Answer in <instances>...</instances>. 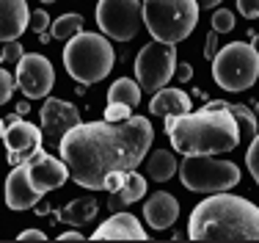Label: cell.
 <instances>
[{"label":"cell","mask_w":259,"mask_h":243,"mask_svg":"<svg viewBox=\"0 0 259 243\" xmlns=\"http://www.w3.org/2000/svg\"><path fill=\"white\" fill-rule=\"evenodd\" d=\"M152 141L155 127L146 116H130L124 122H80L61 138L58 152L80 188L105 191L108 174L133 171L144 163Z\"/></svg>","instance_id":"obj_1"},{"label":"cell","mask_w":259,"mask_h":243,"mask_svg":"<svg viewBox=\"0 0 259 243\" xmlns=\"http://www.w3.org/2000/svg\"><path fill=\"white\" fill-rule=\"evenodd\" d=\"M165 135L180 155H224L240 147V124L229 102L212 99L196 114L165 116Z\"/></svg>","instance_id":"obj_2"},{"label":"cell","mask_w":259,"mask_h":243,"mask_svg":"<svg viewBox=\"0 0 259 243\" xmlns=\"http://www.w3.org/2000/svg\"><path fill=\"white\" fill-rule=\"evenodd\" d=\"M188 238L193 240H259V207L229 191L209 194L188 219Z\"/></svg>","instance_id":"obj_3"},{"label":"cell","mask_w":259,"mask_h":243,"mask_svg":"<svg viewBox=\"0 0 259 243\" xmlns=\"http://www.w3.org/2000/svg\"><path fill=\"white\" fill-rule=\"evenodd\" d=\"M116 64V53L113 45L108 42V36L102 33H89V30H80L75 33L64 47V66L77 83L83 86H94L105 80L113 72Z\"/></svg>","instance_id":"obj_4"},{"label":"cell","mask_w":259,"mask_h":243,"mask_svg":"<svg viewBox=\"0 0 259 243\" xmlns=\"http://www.w3.org/2000/svg\"><path fill=\"white\" fill-rule=\"evenodd\" d=\"M199 0H144V25L152 39L180 45L199 25Z\"/></svg>","instance_id":"obj_5"},{"label":"cell","mask_w":259,"mask_h":243,"mask_svg":"<svg viewBox=\"0 0 259 243\" xmlns=\"http://www.w3.org/2000/svg\"><path fill=\"white\" fill-rule=\"evenodd\" d=\"M259 78V50L245 42L221 47L212 58V80L224 91H248Z\"/></svg>","instance_id":"obj_6"},{"label":"cell","mask_w":259,"mask_h":243,"mask_svg":"<svg viewBox=\"0 0 259 243\" xmlns=\"http://www.w3.org/2000/svg\"><path fill=\"white\" fill-rule=\"evenodd\" d=\"M240 166L232 160H218L212 155H185L180 166V180L193 194H218L240 183Z\"/></svg>","instance_id":"obj_7"},{"label":"cell","mask_w":259,"mask_h":243,"mask_svg":"<svg viewBox=\"0 0 259 243\" xmlns=\"http://www.w3.org/2000/svg\"><path fill=\"white\" fill-rule=\"evenodd\" d=\"M144 25V0H97V28L113 42H130Z\"/></svg>","instance_id":"obj_8"},{"label":"cell","mask_w":259,"mask_h":243,"mask_svg":"<svg viewBox=\"0 0 259 243\" xmlns=\"http://www.w3.org/2000/svg\"><path fill=\"white\" fill-rule=\"evenodd\" d=\"M177 47L168 42H149L135 55V78L144 91H157L171 83L177 75Z\"/></svg>","instance_id":"obj_9"},{"label":"cell","mask_w":259,"mask_h":243,"mask_svg":"<svg viewBox=\"0 0 259 243\" xmlns=\"http://www.w3.org/2000/svg\"><path fill=\"white\" fill-rule=\"evenodd\" d=\"M17 86L28 99H41L53 91L55 70L53 64L39 53H25L17 61Z\"/></svg>","instance_id":"obj_10"},{"label":"cell","mask_w":259,"mask_h":243,"mask_svg":"<svg viewBox=\"0 0 259 243\" xmlns=\"http://www.w3.org/2000/svg\"><path fill=\"white\" fill-rule=\"evenodd\" d=\"M6 149H9V163L11 166H20L28 163L36 152L41 149V141H45V133H41L36 124H30L20 116H11V124L6 127Z\"/></svg>","instance_id":"obj_11"},{"label":"cell","mask_w":259,"mask_h":243,"mask_svg":"<svg viewBox=\"0 0 259 243\" xmlns=\"http://www.w3.org/2000/svg\"><path fill=\"white\" fill-rule=\"evenodd\" d=\"M80 122H83L80 119V111L72 102H66V99H53L50 97L41 105V133H45L47 144L58 147L61 138H64L72 127H77Z\"/></svg>","instance_id":"obj_12"},{"label":"cell","mask_w":259,"mask_h":243,"mask_svg":"<svg viewBox=\"0 0 259 243\" xmlns=\"http://www.w3.org/2000/svg\"><path fill=\"white\" fill-rule=\"evenodd\" d=\"M25 169H28L30 183H33L41 194H50V191H55V188H64V183L72 177L66 160L64 158L61 160L53 158L50 152H45V149H39V152L28 160Z\"/></svg>","instance_id":"obj_13"},{"label":"cell","mask_w":259,"mask_h":243,"mask_svg":"<svg viewBox=\"0 0 259 243\" xmlns=\"http://www.w3.org/2000/svg\"><path fill=\"white\" fill-rule=\"evenodd\" d=\"M41 191L30 183L25 163L11 166L9 177H6V204L11 210H33L41 202Z\"/></svg>","instance_id":"obj_14"},{"label":"cell","mask_w":259,"mask_h":243,"mask_svg":"<svg viewBox=\"0 0 259 243\" xmlns=\"http://www.w3.org/2000/svg\"><path fill=\"white\" fill-rule=\"evenodd\" d=\"M94 240H146V229L135 216L116 210L108 221L94 229Z\"/></svg>","instance_id":"obj_15"},{"label":"cell","mask_w":259,"mask_h":243,"mask_svg":"<svg viewBox=\"0 0 259 243\" xmlns=\"http://www.w3.org/2000/svg\"><path fill=\"white\" fill-rule=\"evenodd\" d=\"M30 28V9L25 0H0V42L20 39Z\"/></svg>","instance_id":"obj_16"},{"label":"cell","mask_w":259,"mask_h":243,"mask_svg":"<svg viewBox=\"0 0 259 243\" xmlns=\"http://www.w3.org/2000/svg\"><path fill=\"white\" fill-rule=\"evenodd\" d=\"M144 219L152 229H168L174 227L177 219H180V202H177L174 194H165V191H157V194L149 196V202L144 204Z\"/></svg>","instance_id":"obj_17"},{"label":"cell","mask_w":259,"mask_h":243,"mask_svg":"<svg viewBox=\"0 0 259 243\" xmlns=\"http://www.w3.org/2000/svg\"><path fill=\"white\" fill-rule=\"evenodd\" d=\"M193 108V99H190L188 91L182 89H157L155 97L149 102V114L152 116H177V114H188Z\"/></svg>","instance_id":"obj_18"},{"label":"cell","mask_w":259,"mask_h":243,"mask_svg":"<svg viewBox=\"0 0 259 243\" xmlns=\"http://www.w3.org/2000/svg\"><path fill=\"white\" fill-rule=\"evenodd\" d=\"M97 213H100V202L94 196H85V199H72L66 207H61L58 213V221L61 224H69V227H83V224L94 221Z\"/></svg>","instance_id":"obj_19"},{"label":"cell","mask_w":259,"mask_h":243,"mask_svg":"<svg viewBox=\"0 0 259 243\" xmlns=\"http://www.w3.org/2000/svg\"><path fill=\"white\" fill-rule=\"evenodd\" d=\"M141 83L138 80H130V78H119L108 91V102H124L130 108H138L141 105Z\"/></svg>","instance_id":"obj_20"},{"label":"cell","mask_w":259,"mask_h":243,"mask_svg":"<svg viewBox=\"0 0 259 243\" xmlns=\"http://www.w3.org/2000/svg\"><path fill=\"white\" fill-rule=\"evenodd\" d=\"M146 160H149V180H155V183H165L177 174V158L168 149H157Z\"/></svg>","instance_id":"obj_21"},{"label":"cell","mask_w":259,"mask_h":243,"mask_svg":"<svg viewBox=\"0 0 259 243\" xmlns=\"http://www.w3.org/2000/svg\"><path fill=\"white\" fill-rule=\"evenodd\" d=\"M144 196H146V177H141L135 169L127 171L124 185L116 191V199H119L121 204H133V202H138V199H144Z\"/></svg>","instance_id":"obj_22"},{"label":"cell","mask_w":259,"mask_h":243,"mask_svg":"<svg viewBox=\"0 0 259 243\" xmlns=\"http://www.w3.org/2000/svg\"><path fill=\"white\" fill-rule=\"evenodd\" d=\"M83 14H75V11H69V14H61L58 20H53L50 25V33L53 39H61V42H69L75 33L83 30Z\"/></svg>","instance_id":"obj_23"},{"label":"cell","mask_w":259,"mask_h":243,"mask_svg":"<svg viewBox=\"0 0 259 243\" xmlns=\"http://www.w3.org/2000/svg\"><path fill=\"white\" fill-rule=\"evenodd\" d=\"M229 111H232V116L240 124V138L243 141L254 138V135L259 133V116L248 108V105H229Z\"/></svg>","instance_id":"obj_24"},{"label":"cell","mask_w":259,"mask_h":243,"mask_svg":"<svg viewBox=\"0 0 259 243\" xmlns=\"http://www.w3.org/2000/svg\"><path fill=\"white\" fill-rule=\"evenodd\" d=\"M209 25H212V30H218V33H229V30L234 28V14L229 9H218L212 14V22Z\"/></svg>","instance_id":"obj_25"},{"label":"cell","mask_w":259,"mask_h":243,"mask_svg":"<svg viewBox=\"0 0 259 243\" xmlns=\"http://www.w3.org/2000/svg\"><path fill=\"white\" fill-rule=\"evenodd\" d=\"M245 163H248L251 177H254L256 185H259V133L251 138V147H248V152H245Z\"/></svg>","instance_id":"obj_26"},{"label":"cell","mask_w":259,"mask_h":243,"mask_svg":"<svg viewBox=\"0 0 259 243\" xmlns=\"http://www.w3.org/2000/svg\"><path fill=\"white\" fill-rule=\"evenodd\" d=\"M133 116V108L124 102H108V108H105V119L108 122H124Z\"/></svg>","instance_id":"obj_27"},{"label":"cell","mask_w":259,"mask_h":243,"mask_svg":"<svg viewBox=\"0 0 259 243\" xmlns=\"http://www.w3.org/2000/svg\"><path fill=\"white\" fill-rule=\"evenodd\" d=\"M14 83H17L14 75L0 66V105H6L11 99V94H14Z\"/></svg>","instance_id":"obj_28"},{"label":"cell","mask_w":259,"mask_h":243,"mask_svg":"<svg viewBox=\"0 0 259 243\" xmlns=\"http://www.w3.org/2000/svg\"><path fill=\"white\" fill-rule=\"evenodd\" d=\"M25 55V50H22V45L17 39H11V42H6V47H3V53H0V64H17V61Z\"/></svg>","instance_id":"obj_29"},{"label":"cell","mask_w":259,"mask_h":243,"mask_svg":"<svg viewBox=\"0 0 259 243\" xmlns=\"http://www.w3.org/2000/svg\"><path fill=\"white\" fill-rule=\"evenodd\" d=\"M50 14H47L45 9H36L33 14H30V30H33L36 36L39 33H47V30H50Z\"/></svg>","instance_id":"obj_30"},{"label":"cell","mask_w":259,"mask_h":243,"mask_svg":"<svg viewBox=\"0 0 259 243\" xmlns=\"http://www.w3.org/2000/svg\"><path fill=\"white\" fill-rule=\"evenodd\" d=\"M237 11L245 20H256L259 17V0H237Z\"/></svg>","instance_id":"obj_31"},{"label":"cell","mask_w":259,"mask_h":243,"mask_svg":"<svg viewBox=\"0 0 259 243\" xmlns=\"http://www.w3.org/2000/svg\"><path fill=\"white\" fill-rule=\"evenodd\" d=\"M124 177H127V171H113V174H108V180H105V191L116 194V191L124 185Z\"/></svg>","instance_id":"obj_32"},{"label":"cell","mask_w":259,"mask_h":243,"mask_svg":"<svg viewBox=\"0 0 259 243\" xmlns=\"http://www.w3.org/2000/svg\"><path fill=\"white\" fill-rule=\"evenodd\" d=\"M218 50H221V47H218V30H209V33H207V42H204V58L212 61Z\"/></svg>","instance_id":"obj_33"},{"label":"cell","mask_w":259,"mask_h":243,"mask_svg":"<svg viewBox=\"0 0 259 243\" xmlns=\"http://www.w3.org/2000/svg\"><path fill=\"white\" fill-rule=\"evenodd\" d=\"M20 240H47V235L41 232V229H25V232L17 235Z\"/></svg>","instance_id":"obj_34"},{"label":"cell","mask_w":259,"mask_h":243,"mask_svg":"<svg viewBox=\"0 0 259 243\" xmlns=\"http://www.w3.org/2000/svg\"><path fill=\"white\" fill-rule=\"evenodd\" d=\"M177 80H190L193 78V66L190 64H177V75H174Z\"/></svg>","instance_id":"obj_35"},{"label":"cell","mask_w":259,"mask_h":243,"mask_svg":"<svg viewBox=\"0 0 259 243\" xmlns=\"http://www.w3.org/2000/svg\"><path fill=\"white\" fill-rule=\"evenodd\" d=\"M58 240H83V232H75V229L72 232H61Z\"/></svg>","instance_id":"obj_36"},{"label":"cell","mask_w":259,"mask_h":243,"mask_svg":"<svg viewBox=\"0 0 259 243\" xmlns=\"http://www.w3.org/2000/svg\"><path fill=\"white\" fill-rule=\"evenodd\" d=\"M215 3H224V0H199L201 9H215Z\"/></svg>","instance_id":"obj_37"},{"label":"cell","mask_w":259,"mask_h":243,"mask_svg":"<svg viewBox=\"0 0 259 243\" xmlns=\"http://www.w3.org/2000/svg\"><path fill=\"white\" fill-rule=\"evenodd\" d=\"M28 114V102H20L17 105V116H25Z\"/></svg>","instance_id":"obj_38"},{"label":"cell","mask_w":259,"mask_h":243,"mask_svg":"<svg viewBox=\"0 0 259 243\" xmlns=\"http://www.w3.org/2000/svg\"><path fill=\"white\" fill-rule=\"evenodd\" d=\"M251 45H254V47L259 50V33H254V36H251Z\"/></svg>","instance_id":"obj_39"},{"label":"cell","mask_w":259,"mask_h":243,"mask_svg":"<svg viewBox=\"0 0 259 243\" xmlns=\"http://www.w3.org/2000/svg\"><path fill=\"white\" fill-rule=\"evenodd\" d=\"M3 135H6V124H3V119H0V141H3Z\"/></svg>","instance_id":"obj_40"},{"label":"cell","mask_w":259,"mask_h":243,"mask_svg":"<svg viewBox=\"0 0 259 243\" xmlns=\"http://www.w3.org/2000/svg\"><path fill=\"white\" fill-rule=\"evenodd\" d=\"M39 3H55V0H39Z\"/></svg>","instance_id":"obj_41"},{"label":"cell","mask_w":259,"mask_h":243,"mask_svg":"<svg viewBox=\"0 0 259 243\" xmlns=\"http://www.w3.org/2000/svg\"><path fill=\"white\" fill-rule=\"evenodd\" d=\"M256 116H259V102H256Z\"/></svg>","instance_id":"obj_42"}]
</instances>
